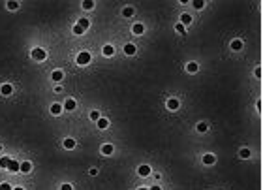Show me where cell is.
I'll return each mask as SVG.
<instances>
[{
    "instance_id": "6",
    "label": "cell",
    "mask_w": 263,
    "mask_h": 190,
    "mask_svg": "<svg viewBox=\"0 0 263 190\" xmlns=\"http://www.w3.org/2000/svg\"><path fill=\"white\" fill-rule=\"evenodd\" d=\"M0 92H2L4 96H9L13 92V87L12 85H2V89H0Z\"/></svg>"
},
{
    "instance_id": "34",
    "label": "cell",
    "mask_w": 263,
    "mask_h": 190,
    "mask_svg": "<svg viewBox=\"0 0 263 190\" xmlns=\"http://www.w3.org/2000/svg\"><path fill=\"white\" fill-rule=\"evenodd\" d=\"M151 190H162V188H160V186H152Z\"/></svg>"
},
{
    "instance_id": "24",
    "label": "cell",
    "mask_w": 263,
    "mask_h": 190,
    "mask_svg": "<svg viewBox=\"0 0 263 190\" xmlns=\"http://www.w3.org/2000/svg\"><path fill=\"white\" fill-rule=\"evenodd\" d=\"M83 32H85V30H83V28H81V27H79V25H75V27H73V34H75V36H81V34H83Z\"/></svg>"
},
{
    "instance_id": "19",
    "label": "cell",
    "mask_w": 263,
    "mask_h": 190,
    "mask_svg": "<svg viewBox=\"0 0 263 190\" xmlns=\"http://www.w3.org/2000/svg\"><path fill=\"white\" fill-rule=\"evenodd\" d=\"M79 27H81V28H83V30H86V28H89V27H90V23H89V19H81V21H79Z\"/></svg>"
},
{
    "instance_id": "29",
    "label": "cell",
    "mask_w": 263,
    "mask_h": 190,
    "mask_svg": "<svg viewBox=\"0 0 263 190\" xmlns=\"http://www.w3.org/2000/svg\"><path fill=\"white\" fill-rule=\"evenodd\" d=\"M197 130H199V132H207V124H205V122H199V124H197Z\"/></svg>"
},
{
    "instance_id": "9",
    "label": "cell",
    "mask_w": 263,
    "mask_h": 190,
    "mask_svg": "<svg viewBox=\"0 0 263 190\" xmlns=\"http://www.w3.org/2000/svg\"><path fill=\"white\" fill-rule=\"evenodd\" d=\"M188 23H192V15L182 13V15H180V25H188Z\"/></svg>"
},
{
    "instance_id": "23",
    "label": "cell",
    "mask_w": 263,
    "mask_h": 190,
    "mask_svg": "<svg viewBox=\"0 0 263 190\" xmlns=\"http://www.w3.org/2000/svg\"><path fill=\"white\" fill-rule=\"evenodd\" d=\"M64 147H66V149H73V147H75V141H73V139H66V141H64Z\"/></svg>"
},
{
    "instance_id": "8",
    "label": "cell",
    "mask_w": 263,
    "mask_h": 190,
    "mask_svg": "<svg viewBox=\"0 0 263 190\" xmlns=\"http://www.w3.org/2000/svg\"><path fill=\"white\" fill-rule=\"evenodd\" d=\"M203 162L207 164V166H213V164L216 162V158H214V155H205L203 156Z\"/></svg>"
},
{
    "instance_id": "17",
    "label": "cell",
    "mask_w": 263,
    "mask_h": 190,
    "mask_svg": "<svg viewBox=\"0 0 263 190\" xmlns=\"http://www.w3.org/2000/svg\"><path fill=\"white\" fill-rule=\"evenodd\" d=\"M9 160H12V158H9V156H2V158H0V168H8Z\"/></svg>"
},
{
    "instance_id": "14",
    "label": "cell",
    "mask_w": 263,
    "mask_h": 190,
    "mask_svg": "<svg viewBox=\"0 0 263 190\" xmlns=\"http://www.w3.org/2000/svg\"><path fill=\"white\" fill-rule=\"evenodd\" d=\"M132 30H133V34H143V30H145V27H143V25H133V27H132Z\"/></svg>"
},
{
    "instance_id": "21",
    "label": "cell",
    "mask_w": 263,
    "mask_h": 190,
    "mask_svg": "<svg viewBox=\"0 0 263 190\" xmlns=\"http://www.w3.org/2000/svg\"><path fill=\"white\" fill-rule=\"evenodd\" d=\"M83 8H85V9H92V8H94V2H92V0H85V2H83Z\"/></svg>"
},
{
    "instance_id": "33",
    "label": "cell",
    "mask_w": 263,
    "mask_h": 190,
    "mask_svg": "<svg viewBox=\"0 0 263 190\" xmlns=\"http://www.w3.org/2000/svg\"><path fill=\"white\" fill-rule=\"evenodd\" d=\"M60 190H71V186H70V184H62V188H60Z\"/></svg>"
},
{
    "instance_id": "18",
    "label": "cell",
    "mask_w": 263,
    "mask_h": 190,
    "mask_svg": "<svg viewBox=\"0 0 263 190\" xmlns=\"http://www.w3.org/2000/svg\"><path fill=\"white\" fill-rule=\"evenodd\" d=\"M186 70L190 72V74H195V72H197V64H195V62H190V64L186 66Z\"/></svg>"
},
{
    "instance_id": "4",
    "label": "cell",
    "mask_w": 263,
    "mask_h": 190,
    "mask_svg": "<svg viewBox=\"0 0 263 190\" xmlns=\"http://www.w3.org/2000/svg\"><path fill=\"white\" fill-rule=\"evenodd\" d=\"M179 100L177 98H171V100H167V107H169V109H171V111H175V109H179Z\"/></svg>"
},
{
    "instance_id": "32",
    "label": "cell",
    "mask_w": 263,
    "mask_h": 190,
    "mask_svg": "<svg viewBox=\"0 0 263 190\" xmlns=\"http://www.w3.org/2000/svg\"><path fill=\"white\" fill-rule=\"evenodd\" d=\"M177 32H180V34H184V25H177Z\"/></svg>"
},
{
    "instance_id": "12",
    "label": "cell",
    "mask_w": 263,
    "mask_h": 190,
    "mask_svg": "<svg viewBox=\"0 0 263 190\" xmlns=\"http://www.w3.org/2000/svg\"><path fill=\"white\" fill-rule=\"evenodd\" d=\"M231 49H235V51L242 49V42L241 40H233V42H231Z\"/></svg>"
},
{
    "instance_id": "30",
    "label": "cell",
    "mask_w": 263,
    "mask_h": 190,
    "mask_svg": "<svg viewBox=\"0 0 263 190\" xmlns=\"http://www.w3.org/2000/svg\"><path fill=\"white\" fill-rule=\"evenodd\" d=\"M241 156H242V158H248V156H250V151H248V149H242V151H241Z\"/></svg>"
},
{
    "instance_id": "3",
    "label": "cell",
    "mask_w": 263,
    "mask_h": 190,
    "mask_svg": "<svg viewBox=\"0 0 263 190\" xmlns=\"http://www.w3.org/2000/svg\"><path fill=\"white\" fill-rule=\"evenodd\" d=\"M137 173H139V175H143V177H147V175H151V168H148V166H145V164H143V166H139Z\"/></svg>"
},
{
    "instance_id": "27",
    "label": "cell",
    "mask_w": 263,
    "mask_h": 190,
    "mask_svg": "<svg viewBox=\"0 0 263 190\" xmlns=\"http://www.w3.org/2000/svg\"><path fill=\"white\" fill-rule=\"evenodd\" d=\"M8 8L15 12V9H19V4H17V2H8Z\"/></svg>"
},
{
    "instance_id": "36",
    "label": "cell",
    "mask_w": 263,
    "mask_h": 190,
    "mask_svg": "<svg viewBox=\"0 0 263 190\" xmlns=\"http://www.w3.org/2000/svg\"><path fill=\"white\" fill-rule=\"evenodd\" d=\"M139 190H147V188H139Z\"/></svg>"
},
{
    "instance_id": "16",
    "label": "cell",
    "mask_w": 263,
    "mask_h": 190,
    "mask_svg": "<svg viewBox=\"0 0 263 190\" xmlns=\"http://www.w3.org/2000/svg\"><path fill=\"white\" fill-rule=\"evenodd\" d=\"M113 53H115V49H113V45H105V47H104V55H105V56H111Z\"/></svg>"
},
{
    "instance_id": "35",
    "label": "cell",
    "mask_w": 263,
    "mask_h": 190,
    "mask_svg": "<svg viewBox=\"0 0 263 190\" xmlns=\"http://www.w3.org/2000/svg\"><path fill=\"white\" fill-rule=\"evenodd\" d=\"M13 190H24V188H21V186H17V188H13Z\"/></svg>"
},
{
    "instance_id": "20",
    "label": "cell",
    "mask_w": 263,
    "mask_h": 190,
    "mask_svg": "<svg viewBox=\"0 0 263 190\" xmlns=\"http://www.w3.org/2000/svg\"><path fill=\"white\" fill-rule=\"evenodd\" d=\"M21 171H23V173H28V171H30V162H23V164H21Z\"/></svg>"
},
{
    "instance_id": "25",
    "label": "cell",
    "mask_w": 263,
    "mask_h": 190,
    "mask_svg": "<svg viewBox=\"0 0 263 190\" xmlns=\"http://www.w3.org/2000/svg\"><path fill=\"white\" fill-rule=\"evenodd\" d=\"M122 13H124V17H132V15H133V8H124V12H122Z\"/></svg>"
},
{
    "instance_id": "28",
    "label": "cell",
    "mask_w": 263,
    "mask_h": 190,
    "mask_svg": "<svg viewBox=\"0 0 263 190\" xmlns=\"http://www.w3.org/2000/svg\"><path fill=\"white\" fill-rule=\"evenodd\" d=\"M90 119L92 121H98V119H100V113H98V111H90Z\"/></svg>"
},
{
    "instance_id": "1",
    "label": "cell",
    "mask_w": 263,
    "mask_h": 190,
    "mask_svg": "<svg viewBox=\"0 0 263 190\" xmlns=\"http://www.w3.org/2000/svg\"><path fill=\"white\" fill-rule=\"evenodd\" d=\"M89 62H90V53L83 51V53L77 55V64H79V66H86Z\"/></svg>"
},
{
    "instance_id": "15",
    "label": "cell",
    "mask_w": 263,
    "mask_h": 190,
    "mask_svg": "<svg viewBox=\"0 0 263 190\" xmlns=\"http://www.w3.org/2000/svg\"><path fill=\"white\" fill-rule=\"evenodd\" d=\"M102 152H104V155H111V152H113V145H109V143H105V145L102 147Z\"/></svg>"
},
{
    "instance_id": "13",
    "label": "cell",
    "mask_w": 263,
    "mask_h": 190,
    "mask_svg": "<svg viewBox=\"0 0 263 190\" xmlns=\"http://www.w3.org/2000/svg\"><path fill=\"white\" fill-rule=\"evenodd\" d=\"M62 72H60V70H55L53 72V75H51V77H53V81H60V79H62Z\"/></svg>"
},
{
    "instance_id": "2",
    "label": "cell",
    "mask_w": 263,
    "mask_h": 190,
    "mask_svg": "<svg viewBox=\"0 0 263 190\" xmlns=\"http://www.w3.org/2000/svg\"><path fill=\"white\" fill-rule=\"evenodd\" d=\"M32 56H34L36 60H45V56H47V53H45L43 49H40V47H38V49H34V51H32Z\"/></svg>"
},
{
    "instance_id": "5",
    "label": "cell",
    "mask_w": 263,
    "mask_h": 190,
    "mask_svg": "<svg viewBox=\"0 0 263 190\" xmlns=\"http://www.w3.org/2000/svg\"><path fill=\"white\" fill-rule=\"evenodd\" d=\"M8 169H9V171H19V169H21V164H19V162H15V160H9Z\"/></svg>"
},
{
    "instance_id": "22",
    "label": "cell",
    "mask_w": 263,
    "mask_h": 190,
    "mask_svg": "<svg viewBox=\"0 0 263 190\" xmlns=\"http://www.w3.org/2000/svg\"><path fill=\"white\" fill-rule=\"evenodd\" d=\"M107 119H98V128H107Z\"/></svg>"
},
{
    "instance_id": "37",
    "label": "cell",
    "mask_w": 263,
    "mask_h": 190,
    "mask_svg": "<svg viewBox=\"0 0 263 190\" xmlns=\"http://www.w3.org/2000/svg\"><path fill=\"white\" fill-rule=\"evenodd\" d=\"M0 149H2V145H0Z\"/></svg>"
},
{
    "instance_id": "10",
    "label": "cell",
    "mask_w": 263,
    "mask_h": 190,
    "mask_svg": "<svg viewBox=\"0 0 263 190\" xmlns=\"http://www.w3.org/2000/svg\"><path fill=\"white\" fill-rule=\"evenodd\" d=\"M64 109H68V111H73V109H75V100H66V104H64Z\"/></svg>"
},
{
    "instance_id": "7",
    "label": "cell",
    "mask_w": 263,
    "mask_h": 190,
    "mask_svg": "<svg viewBox=\"0 0 263 190\" xmlns=\"http://www.w3.org/2000/svg\"><path fill=\"white\" fill-rule=\"evenodd\" d=\"M124 53L126 55H135V45L133 43H126L124 45Z\"/></svg>"
},
{
    "instance_id": "11",
    "label": "cell",
    "mask_w": 263,
    "mask_h": 190,
    "mask_svg": "<svg viewBox=\"0 0 263 190\" xmlns=\"http://www.w3.org/2000/svg\"><path fill=\"white\" fill-rule=\"evenodd\" d=\"M60 111H62L60 104H53V105H51V113H53V115H60Z\"/></svg>"
},
{
    "instance_id": "31",
    "label": "cell",
    "mask_w": 263,
    "mask_h": 190,
    "mask_svg": "<svg viewBox=\"0 0 263 190\" xmlns=\"http://www.w3.org/2000/svg\"><path fill=\"white\" fill-rule=\"evenodd\" d=\"M0 190H13V188L9 186L8 183H2V184H0Z\"/></svg>"
},
{
    "instance_id": "26",
    "label": "cell",
    "mask_w": 263,
    "mask_h": 190,
    "mask_svg": "<svg viewBox=\"0 0 263 190\" xmlns=\"http://www.w3.org/2000/svg\"><path fill=\"white\" fill-rule=\"evenodd\" d=\"M203 6H205V2H203V0H195V2H194V8H197V9H201Z\"/></svg>"
}]
</instances>
